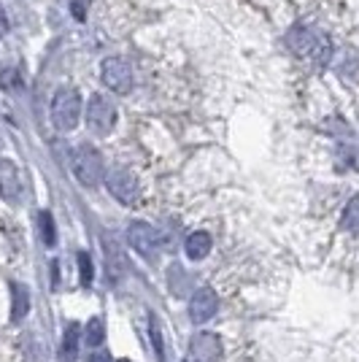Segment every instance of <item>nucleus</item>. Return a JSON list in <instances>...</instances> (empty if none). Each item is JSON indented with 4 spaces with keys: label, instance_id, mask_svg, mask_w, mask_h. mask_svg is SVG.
I'll return each mask as SVG.
<instances>
[{
    "label": "nucleus",
    "instance_id": "obj_1",
    "mask_svg": "<svg viewBox=\"0 0 359 362\" xmlns=\"http://www.w3.org/2000/svg\"><path fill=\"white\" fill-rule=\"evenodd\" d=\"M81 117V95L73 87H62L52 98V122L62 133H71Z\"/></svg>",
    "mask_w": 359,
    "mask_h": 362
},
{
    "label": "nucleus",
    "instance_id": "obj_2",
    "mask_svg": "<svg viewBox=\"0 0 359 362\" xmlns=\"http://www.w3.org/2000/svg\"><path fill=\"white\" fill-rule=\"evenodd\" d=\"M292 49L300 57H308L314 65H324L329 60V52H332L327 33L316 30V28H300L292 38Z\"/></svg>",
    "mask_w": 359,
    "mask_h": 362
},
{
    "label": "nucleus",
    "instance_id": "obj_3",
    "mask_svg": "<svg viewBox=\"0 0 359 362\" xmlns=\"http://www.w3.org/2000/svg\"><path fill=\"white\" fill-rule=\"evenodd\" d=\"M73 173L84 187H98L103 179V157L92 146H78L73 151Z\"/></svg>",
    "mask_w": 359,
    "mask_h": 362
},
{
    "label": "nucleus",
    "instance_id": "obj_4",
    "mask_svg": "<svg viewBox=\"0 0 359 362\" xmlns=\"http://www.w3.org/2000/svg\"><path fill=\"white\" fill-rule=\"evenodd\" d=\"M87 124L95 136H108L117 124V106L105 98V95H92L90 106H87Z\"/></svg>",
    "mask_w": 359,
    "mask_h": 362
},
{
    "label": "nucleus",
    "instance_id": "obj_5",
    "mask_svg": "<svg viewBox=\"0 0 359 362\" xmlns=\"http://www.w3.org/2000/svg\"><path fill=\"white\" fill-rule=\"evenodd\" d=\"M100 78L111 92L127 95L133 90V68L124 57H105L100 65Z\"/></svg>",
    "mask_w": 359,
    "mask_h": 362
},
{
    "label": "nucleus",
    "instance_id": "obj_6",
    "mask_svg": "<svg viewBox=\"0 0 359 362\" xmlns=\"http://www.w3.org/2000/svg\"><path fill=\"white\" fill-rule=\"evenodd\" d=\"M105 187H108V192L117 197L122 206H135L141 200V184L135 179V173H130L127 168H114L105 176Z\"/></svg>",
    "mask_w": 359,
    "mask_h": 362
},
{
    "label": "nucleus",
    "instance_id": "obj_7",
    "mask_svg": "<svg viewBox=\"0 0 359 362\" xmlns=\"http://www.w3.org/2000/svg\"><path fill=\"white\" fill-rule=\"evenodd\" d=\"M127 243L133 246L138 255L154 257L160 252V243L163 241H160V233L151 225H146V222H133L130 230H127Z\"/></svg>",
    "mask_w": 359,
    "mask_h": 362
},
{
    "label": "nucleus",
    "instance_id": "obj_8",
    "mask_svg": "<svg viewBox=\"0 0 359 362\" xmlns=\"http://www.w3.org/2000/svg\"><path fill=\"white\" fill-rule=\"evenodd\" d=\"M219 311V298H216V292L211 287H200L192 295V300H189V317L195 325H203V322H208L213 314Z\"/></svg>",
    "mask_w": 359,
    "mask_h": 362
},
{
    "label": "nucleus",
    "instance_id": "obj_9",
    "mask_svg": "<svg viewBox=\"0 0 359 362\" xmlns=\"http://www.w3.org/2000/svg\"><path fill=\"white\" fill-rule=\"evenodd\" d=\"M192 357L195 362H219L222 357V341L216 332H197L192 338Z\"/></svg>",
    "mask_w": 359,
    "mask_h": 362
},
{
    "label": "nucleus",
    "instance_id": "obj_10",
    "mask_svg": "<svg viewBox=\"0 0 359 362\" xmlns=\"http://www.w3.org/2000/svg\"><path fill=\"white\" fill-rule=\"evenodd\" d=\"M19 195H22V184H19L14 163L0 160V197L8 203H19Z\"/></svg>",
    "mask_w": 359,
    "mask_h": 362
},
{
    "label": "nucleus",
    "instance_id": "obj_11",
    "mask_svg": "<svg viewBox=\"0 0 359 362\" xmlns=\"http://www.w3.org/2000/svg\"><path fill=\"white\" fill-rule=\"evenodd\" d=\"M184 252H187L189 259H203V257L211 252V235L206 233V230L192 233V235L187 238V243H184Z\"/></svg>",
    "mask_w": 359,
    "mask_h": 362
},
{
    "label": "nucleus",
    "instance_id": "obj_12",
    "mask_svg": "<svg viewBox=\"0 0 359 362\" xmlns=\"http://www.w3.org/2000/svg\"><path fill=\"white\" fill-rule=\"evenodd\" d=\"M78 341H81V327L73 322V325H68V327H65V335H62V346H60L62 362L76 360V354H78Z\"/></svg>",
    "mask_w": 359,
    "mask_h": 362
},
{
    "label": "nucleus",
    "instance_id": "obj_13",
    "mask_svg": "<svg viewBox=\"0 0 359 362\" xmlns=\"http://www.w3.org/2000/svg\"><path fill=\"white\" fill-rule=\"evenodd\" d=\"M103 243H105V259H108V273H111V279L117 281V279H119V273L124 271V255H122V249L117 246L114 238H108V235H105Z\"/></svg>",
    "mask_w": 359,
    "mask_h": 362
},
{
    "label": "nucleus",
    "instance_id": "obj_14",
    "mask_svg": "<svg viewBox=\"0 0 359 362\" xmlns=\"http://www.w3.org/2000/svg\"><path fill=\"white\" fill-rule=\"evenodd\" d=\"M11 295H14L11 319H14V322H22V319L28 317V311H30V295H28V289L22 287V284H14V287H11Z\"/></svg>",
    "mask_w": 359,
    "mask_h": 362
},
{
    "label": "nucleus",
    "instance_id": "obj_15",
    "mask_svg": "<svg viewBox=\"0 0 359 362\" xmlns=\"http://www.w3.org/2000/svg\"><path fill=\"white\" fill-rule=\"evenodd\" d=\"M38 230H41V241L44 246H54L57 243V230H54V219H52V214L49 211H41L38 214Z\"/></svg>",
    "mask_w": 359,
    "mask_h": 362
},
{
    "label": "nucleus",
    "instance_id": "obj_16",
    "mask_svg": "<svg viewBox=\"0 0 359 362\" xmlns=\"http://www.w3.org/2000/svg\"><path fill=\"white\" fill-rule=\"evenodd\" d=\"M103 338H105L103 322H100V317H92L90 322H87V335H84V341L95 349V346H100V344H103Z\"/></svg>",
    "mask_w": 359,
    "mask_h": 362
},
{
    "label": "nucleus",
    "instance_id": "obj_17",
    "mask_svg": "<svg viewBox=\"0 0 359 362\" xmlns=\"http://www.w3.org/2000/svg\"><path fill=\"white\" fill-rule=\"evenodd\" d=\"M341 225H343V230H359V195H354L348 200Z\"/></svg>",
    "mask_w": 359,
    "mask_h": 362
},
{
    "label": "nucleus",
    "instance_id": "obj_18",
    "mask_svg": "<svg viewBox=\"0 0 359 362\" xmlns=\"http://www.w3.org/2000/svg\"><path fill=\"white\" fill-rule=\"evenodd\" d=\"M0 87L3 90H19L22 87V78L14 68H0Z\"/></svg>",
    "mask_w": 359,
    "mask_h": 362
},
{
    "label": "nucleus",
    "instance_id": "obj_19",
    "mask_svg": "<svg viewBox=\"0 0 359 362\" xmlns=\"http://www.w3.org/2000/svg\"><path fill=\"white\" fill-rule=\"evenodd\" d=\"M78 268H81V284H84V287H90L95 268H92V259H90L87 252H81V255H78Z\"/></svg>",
    "mask_w": 359,
    "mask_h": 362
},
{
    "label": "nucleus",
    "instance_id": "obj_20",
    "mask_svg": "<svg viewBox=\"0 0 359 362\" xmlns=\"http://www.w3.org/2000/svg\"><path fill=\"white\" fill-rule=\"evenodd\" d=\"M149 325H151V341H154V349H157V357H160V360H165L163 335H160V327H157V322H154V319H149Z\"/></svg>",
    "mask_w": 359,
    "mask_h": 362
},
{
    "label": "nucleus",
    "instance_id": "obj_21",
    "mask_svg": "<svg viewBox=\"0 0 359 362\" xmlns=\"http://www.w3.org/2000/svg\"><path fill=\"white\" fill-rule=\"evenodd\" d=\"M90 362H111V357H108L105 351H95V354L90 357Z\"/></svg>",
    "mask_w": 359,
    "mask_h": 362
},
{
    "label": "nucleus",
    "instance_id": "obj_22",
    "mask_svg": "<svg viewBox=\"0 0 359 362\" xmlns=\"http://www.w3.org/2000/svg\"><path fill=\"white\" fill-rule=\"evenodd\" d=\"M8 30V22H6V14H3V8H0V35Z\"/></svg>",
    "mask_w": 359,
    "mask_h": 362
},
{
    "label": "nucleus",
    "instance_id": "obj_23",
    "mask_svg": "<svg viewBox=\"0 0 359 362\" xmlns=\"http://www.w3.org/2000/svg\"><path fill=\"white\" fill-rule=\"evenodd\" d=\"M122 362H130V360H122Z\"/></svg>",
    "mask_w": 359,
    "mask_h": 362
}]
</instances>
